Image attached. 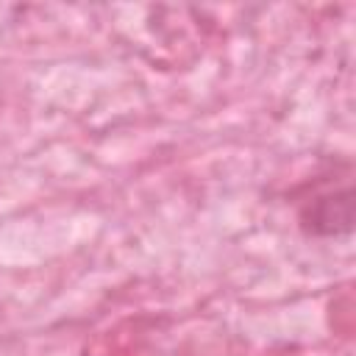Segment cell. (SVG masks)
<instances>
[{
	"label": "cell",
	"mask_w": 356,
	"mask_h": 356,
	"mask_svg": "<svg viewBox=\"0 0 356 356\" xmlns=\"http://www.w3.org/2000/svg\"><path fill=\"white\" fill-rule=\"evenodd\" d=\"M300 225L309 234H345L353 225V189L345 186L334 195L314 197L300 211Z\"/></svg>",
	"instance_id": "1"
}]
</instances>
